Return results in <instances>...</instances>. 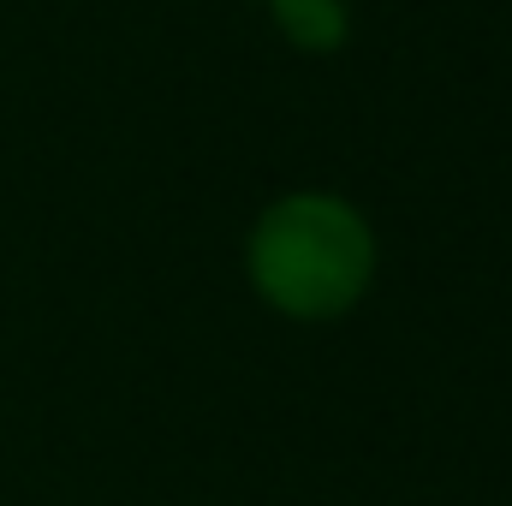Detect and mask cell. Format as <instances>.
Listing matches in <instances>:
<instances>
[{
    "instance_id": "cell-1",
    "label": "cell",
    "mask_w": 512,
    "mask_h": 506,
    "mask_svg": "<svg viewBox=\"0 0 512 506\" xmlns=\"http://www.w3.org/2000/svg\"><path fill=\"white\" fill-rule=\"evenodd\" d=\"M376 268V239L364 215L340 197H286L251 233V280L286 316L322 322L364 298Z\"/></svg>"
},
{
    "instance_id": "cell-2",
    "label": "cell",
    "mask_w": 512,
    "mask_h": 506,
    "mask_svg": "<svg viewBox=\"0 0 512 506\" xmlns=\"http://www.w3.org/2000/svg\"><path fill=\"white\" fill-rule=\"evenodd\" d=\"M274 18H280V30H286L298 48H334V42L346 36L340 0H274Z\"/></svg>"
}]
</instances>
